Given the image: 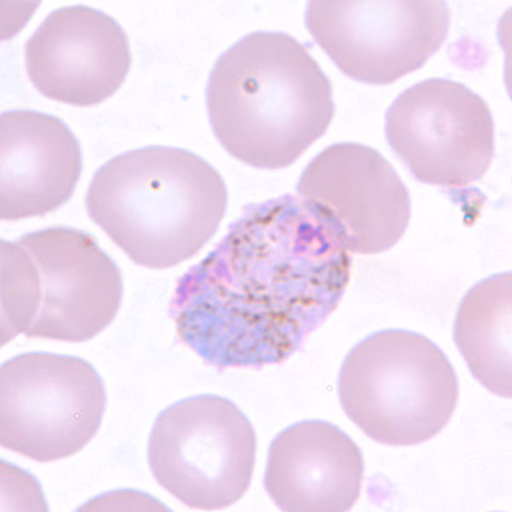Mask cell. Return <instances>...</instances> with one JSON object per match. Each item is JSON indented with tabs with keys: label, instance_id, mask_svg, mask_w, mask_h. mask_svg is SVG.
Masks as SVG:
<instances>
[{
	"label": "cell",
	"instance_id": "7a4b0ae2",
	"mask_svg": "<svg viewBox=\"0 0 512 512\" xmlns=\"http://www.w3.org/2000/svg\"><path fill=\"white\" fill-rule=\"evenodd\" d=\"M205 99L217 142L258 169L292 166L335 117L332 82L306 45L280 31L250 33L222 53Z\"/></svg>",
	"mask_w": 512,
	"mask_h": 512
},
{
	"label": "cell",
	"instance_id": "277c9868",
	"mask_svg": "<svg viewBox=\"0 0 512 512\" xmlns=\"http://www.w3.org/2000/svg\"><path fill=\"white\" fill-rule=\"evenodd\" d=\"M2 345L24 333L82 344L117 318L123 280L91 234L48 227L0 243Z\"/></svg>",
	"mask_w": 512,
	"mask_h": 512
},
{
	"label": "cell",
	"instance_id": "3957f363",
	"mask_svg": "<svg viewBox=\"0 0 512 512\" xmlns=\"http://www.w3.org/2000/svg\"><path fill=\"white\" fill-rule=\"evenodd\" d=\"M226 181L212 164L178 147H140L94 173L86 209L137 263L166 270L197 255L227 210Z\"/></svg>",
	"mask_w": 512,
	"mask_h": 512
},
{
	"label": "cell",
	"instance_id": "30bf717a",
	"mask_svg": "<svg viewBox=\"0 0 512 512\" xmlns=\"http://www.w3.org/2000/svg\"><path fill=\"white\" fill-rule=\"evenodd\" d=\"M297 197L330 221L350 253L378 255L407 233L412 200L390 161L373 147L340 142L303 169Z\"/></svg>",
	"mask_w": 512,
	"mask_h": 512
},
{
	"label": "cell",
	"instance_id": "8992f818",
	"mask_svg": "<svg viewBox=\"0 0 512 512\" xmlns=\"http://www.w3.org/2000/svg\"><path fill=\"white\" fill-rule=\"evenodd\" d=\"M256 432L236 403L198 395L173 403L152 425L147 461L156 482L185 506L221 511L250 489Z\"/></svg>",
	"mask_w": 512,
	"mask_h": 512
},
{
	"label": "cell",
	"instance_id": "5b68a950",
	"mask_svg": "<svg viewBox=\"0 0 512 512\" xmlns=\"http://www.w3.org/2000/svg\"><path fill=\"white\" fill-rule=\"evenodd\" d=\"M345 415L369 439L407 448L427 443L453 417L460 384L448 355L408 330L362 338L338 374Z\"/></svg>",
	"mask_w": 512,
	"mask_h": 512
},
{
	"label": "cell",
	"instance_id": "ba28073f",
	"mask_svg": "<svg viewBox=\"0 0 512 512\" xmlns=\"http://www.w3.org/2000/svg\"><path fill=\"white\" fill-rule=\"evenodd\" d=\"M306 28L345 76L386 86L422 69L448 40L443 0H315Z\"/></svg>",
	"mask_w": 512,
	"mask_h": 512
},
{
	"label": "cell",
	"instance_id": "52a82bcc",
	"mask_svg": "<svg viewBox=\"0 0 512 512\" xmlns=\"http://www.w3.org/2000/svg\"><path fill=\"white\" fill-rule=\"evenodd\" d=\"M103 379L74 355L28 352L0 369V444L38 463L64 460L98 434Z\"/></svg>",
	"mask_w": 512,
	"mask_h": 512
},
{
	"label": "cell",
	"instance_id": "8fae6325",
	"mask_svg": "<svg viewBox=\"0 0 512 512\" xmlns=\"http://www.w3.org/2000/svg\"><path fill=\"white\" fill-rule=\"evenodd\" d=\"M26 74L38 93L64 105H101L132 67L130 41L106 12L69 6L50 12L24 47Z\"/></svg>",
	"mask_w": 512,
	"mask_h": 512
},
{
	"label": "cell",
	"instance_id": "4fadbf2b",
	"mask_svg": "<svg viewBox=\"0 0 512 512\" xmlns=\"http://www.w3.org/2000/svg\"><path fill=\"white\" fill-rule=\"evenodd\" d=\"M364 456L349 434L303 420L277 434L263 485L280 511L345 512L361 497Z\"/></svg>",
	"mask_w": 512,
	"mask_h": 512
},
{
	"label": "cell",
	"instance_id": "9c48e42d",
	"mask_svg": "<svg viewBox=\"0 0 512 512\" xmlns=\"http://www.w3.org/2000/svg\"><path fill=\"white\" fill-rule=\"evenodd\" d=\"M384 134L410 175L432 187L466 188L494 161L487 101L451 79H427L403 91L386 111Z\"/></svg>",
	"mask_w": 512,
	"mask_h": 512
},
{
	"label": "cell",
	"instance_id": "7c38bea8",
	"mask_svg": "<svg viewBox=\"0 0 512 512\" xmlns=\"http://www.w3.org/2000/svg\"><path fill=\"white\" fill-rule=\"evenodd\" d=\"M82 173L74 132L41 111H4L0 117V217L23 221L67 204Z\"/></svg>",
	"mask_w": 512,
	"mask_h": 512
},
{
	"label": "cell",
	"instance_id": "6da1fadb",
	"mask_svg": "<svg viewBox=\"0 0 512 512\" xmlns=\"http://www.w3.org/2000/svg\"><path fill=\"white\" fill-rule=\"evenodd\" d=\"M352 256L332 222L291 193L246 205L181 275L169 313L183 344L217 369L277 366L338 308Z\"/></svg>",
	"mask_w": 512,
	"mask_h": 512
},
{
	"label": "cell",
	"instance_id": "5bb4252c",
	"mask_svg": "<svg viewBox=\"0 0 512 512\" xmlns=\"http://www.w3.org/2000/svg\"><path fill=\"white\" fill-rule=\"evenodd\" d=\"M512 275H492L466 292L454 320V344L483 388L512 396Z\"/></svg>",
	"mask_w": 512,
	"mask_h": 512
}]
</instances>
